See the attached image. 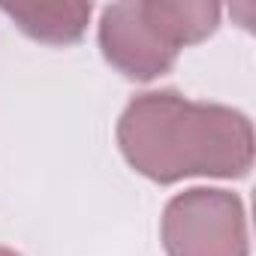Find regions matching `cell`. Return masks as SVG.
<instances>
[{"label":"cell","mask_w":256,"mask_h":256,"mask_svg":"<svg viewBox=\"0 0 256 256\" xmlns=\"http://www.w3.org/2000/svg\"><path fill=\"white\" fill-rule=\"evenodd\" d=\"M160 238L169 256H250L244 202L217 187L172 196L163 208Z\"/></svg>","instance_id":"3957f363"},{"label":"cell","mask_w":256,"mask_h":256,"mask_svg":"<svg viewBox=\"0 0 256 256\" xmlns=\"http://www.w3.org/2000/svg\"><path fill=\"white\" fill-rule=\"evenodd\" d=\"M118 148L142 178H244L253 166V124L220 102H196L178 90H148L118 118Z\"/></svg>","instance_id":"6da1fadb"},{"label":"cell","mask_w":256,"mask_h":256,"mask_svg":"<svg viewBox=\"0 0 256 256\" xmlns=\"http://www.w3.org/2000/svg\"><path fill=\"white\" fill-rule=\"evenodd\" d=\"M217 28V4L133 0L102 10L96 40L102 58L120 76L133 82H151L175 66L181 48L208 40Z\"/></svg>","instance_id":"7a4b0ae2"},{"label":"cell","mask_w":256,"mask_h":256,"mask_svg":"<svg viewBox=\"0 0 256 256\" xmlns=\"http://www.w3.org/2000/svg\"><path fill=\"white\" fill-rule=\"evenodd\" d=\"M0 256H22V253H16V250H10V247H0Z\"/></svg>","instance_id":"5b68a950"},{"label":"cell","mask_w":256,"mask_h":256,"mask_svg":"<svg viewBox=\"0 0 256 256\" xmlns=\"http://www.w3.org/2000/svg\"><path fill=\"white\" fill-rule=\"evenodd\" d=\"M4 12L22 34L46 46H72L84 36L94 6L78 0H60V4H0Z\"/></svg>","instance_id":"277c9868"}]
</instances>
